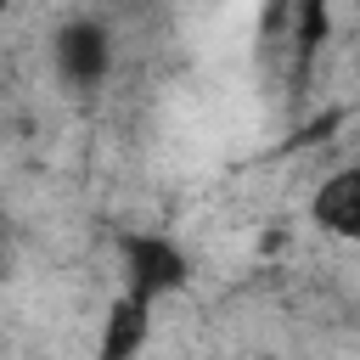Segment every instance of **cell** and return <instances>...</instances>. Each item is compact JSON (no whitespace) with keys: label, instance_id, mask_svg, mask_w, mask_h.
I'll use <instances>...</instances> for the list:
<instances>
[{"label":"cell","instance_id":"1","mask_svg":"<svg viewBox=\"0 0 360 360\" xmlns=\"http://www.w3.org/2000/svg\"><path fill=\"white\" fill-rule=\"evenodd\" d=\"M124 292L141 304H158L186 287V253L169 236H129L124 242Z\"/></svg>","mask_w":360,"mask_h":360},{"label":"cell","instance_id":"2","mask_svg":"<svg viewBox=\"0 0 360 360\" xmlns=\"http://www.w3.org/2000/svg\"><path fill=\"white\" fill-rule=\"evenodd\" d=\"M107 62H112V45H107V28H101V22L79 17V22H68V28L56 34V68H62L68 84H79V90L101 84Z\"/></svg>","mask_w":360,"mask_h":360},{"label":"cell","instance_id":"3","mask_svg":"<svg viewBox=\"0 0 360 360\" xmlns=\"http://www.w3.org/2000/svg\"><path fill=\"white\" fill-rule=\"evenodd\" d=\"M309 219L326 236L360 242V169H338L332 180H321V191L309 197Z\"/></svg>","mask_w":360,"mask_h":360},{"label":"cell","instance_id":"4","mask_svg":"<svg viewBox=\"0 0 360 360\" xmlns=\"http://www.w3.org/2000/svg\"><path fill=\"white\" fill-rule=\"evenodd\" d=\"M146 332H152V304L141 298H112L107 321H101V343H96V360H135L146 349Z\"/></svg>","mask_w":360,"mask_h":360}]
</instances>
